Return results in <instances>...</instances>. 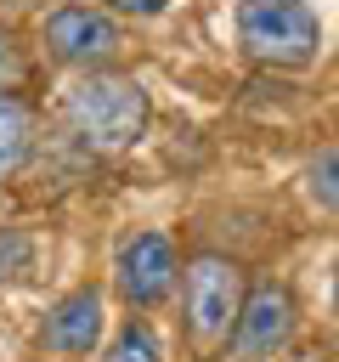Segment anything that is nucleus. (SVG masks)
<instances>
[{"mask_svg": "<svg viewBox=\"0 0 339 362\" xmlns=\"http://www.w3.org/2000/svg\"><path fill=\"white\" fill-rule=\"evenodd\" d=\"M175 249L164 232H136L124 249H119V294L130 305H158L170 288H175Z\"/></svg>", "mask_w": 339, "mask_h": 362, "instance_id": "423d86ee", "label": "nucleus"}, {"mask_svg": "<svg viewBox=\"0 0 339 362\" xmlns=\"http://www.w3.org/2000/svg\"><path fill=\"white\" fill-rule=\"evenodd\" d=\"M311 198L322 209H339V147H322L311 158Z\"/></svg>", "mask_w": 339, "mask_h": 362, "instance_id": "9d476101", "label": "nucleus"}, {"mask_svg": "<svg viewBox=\"0 0 339 362\" xmlns=\"http://www.w3.org/2000/svg\"><path fill=\"white\" fill-rule=\"evenodd\" d=\"M96 334H102V294H96V288L62 294V300L45 311V322H40V345L56 351V356H85V351L96 345Z\"/></svg>", "mask_w": 339, "mask_h": 362, "instance_id": "0eeeda50", "label": "nucleus"}, {"mask_svg": "<svg viewBox=\"0 0 339 362\" xmlns=\"http://www.w3.org/2000/svg\"><path fill=\"white\" fill-rule=\"evenodd\" d=\"M28 260V238L23 232H0V283L11 277V266H23Z\"/></svg>", "mask_w": 339, "mask_h": 362, "instance_id": "9b49d317", "label": "nucleus"}, {"mask_svg": "<svg viewBox=\"0 0 339 362\" xmlns=\"http://www.w3.org/2000/svg\"><path fill=\"white\" fill-rule=\"evenodd\" d=\"M181 288H186V334H192V345L209 351V345L232 339V328L243 317V300H249L237 260H226V255H192Z\"/></svg>", "mask_w": 339, "mask_h": 362, "instance_id": "7ed1b4c3", "label": "nucleus"}, {"mask_svg": "<svg viewBox=\"0 0 339 362\" xmlns=\"http://www.w3.org/2000/svg\"><path fill=\"white\" fill-rule=\"evenodd\" d=\"M113 11H124V17H158L170 0H107Z\"/></svg>", "mask_w": 339, "mask_h": 362, "instance_id": "ddd939ff", "label": "nucleus"}, {"mask_svg": "<svg viewBox=\"0 0 339 362\" xmlns=\"http://www.w3.org/2000/svg\"><path fill=\"white\" fill-rule=\"evenodd\" d=\"M333 317H339V266H333Z\"/></svg>", "mask_w": 339, "mask_h": 362, "instance_id": "4468645a", "label": "nucleus"}, {"mask_svg": "<svg viewBox=\"0 0 339 362\" xmlns=\"http://www.w3.org/2000/svg\"><path fill=\"white\" fill-rule=\"evenodd\" d=\"M294 339V294L277 277H260L243 300V317L232 328V356L237 362H271Z\"/></svg>", "mask_w": 339, "mask_h": 362, "instance_id": "20e7f679", "label": "nucleus"}, {"mask_svg": "<svg viewBox=\"0 0 339 362\" xmlns=\"http://www.w3.org/2000/svg\"><path fill=\"white\" fill-rule=\"evenodd\" d=\"M28 153H34V113L23 96L0 90V181L17 175L28 164Z\"/></svg>", "mask_w": 339, "mask_h": 362, "instance_id": "6e6552de", "label": "nucleus"}, {"mask_svg": "<svg viewBox=\"0 0 339 362\" xmlns=\"http://www.w3.org/2000/svg\"><path fill=\"white\" fill-rule=\"evenodd\" d=\"M237 45L266 68H305L322 28L305 0H237Z\"/></svg>", "mask_w": 339, "mask_h": 362, "instance_id": "f03ea898", "label": "nucleus"}, {"mask_svg": "<svg viewBox=\"0 0 339 362\" xmlns=\"http://www.w3.org/2000/svg\"><path fill=\"white\" fill-rule=\"evenodd\" d=\"M102 362H164V345H158L153 322L130 317V322H124V328L113 334V345L102 351Z\"/></svg>", "mask_w": 339, "mask_h": 362, "instance_id": "1a4fd4ad", "label": "nucleus"}, {"mask_svg": "<svg viewBox=\"0 0 339 362\" xmlns=\"http://www.w3.org/2000/svg\"><path fill=\"white\" fill-rule=\"evenodd\" d=\"M45 51L73 68H96L119 51V23L96 6H56L45 17Z\"/></svg>", "mask_w": 339, "mask_h": 362, "instance_id": "39448f33", "label": "nucleus"}, {"mask_svg": "<svg viewBox=\"0 0 339 362\" xmlns=\"http://www.w3.org/2000/svg\"><path fill=\"white\" fill-rule=\"evenodd\" d=\"M17 74H23V62H17V45H11V34H0V90H6Z\"/></svg>", "mask_w": 339, "mask_h": 362, "instance_id": "f8f14e48", "label": "nucleus"}, {"mask_svg": "<svg viewBox=\"0 0 339 362\" xmlns=\"http://www.w3.org/2000/svg\"><path fill=\"white\" fill-rule=\"evenodd\" d=\"M68 130L90 153H124L147 130V90L124 74H85L68 90Z\"/></svg>", "mask_w": 339, "mask_h": 362, "instance_id": "f257e3e1", "label": "nucleus"}]
</instances>
